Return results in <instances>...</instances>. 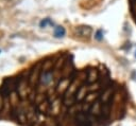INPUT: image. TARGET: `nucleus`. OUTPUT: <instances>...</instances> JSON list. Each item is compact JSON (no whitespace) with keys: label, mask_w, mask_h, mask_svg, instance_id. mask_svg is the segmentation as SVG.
<instances>
[{"label":"nucleus","mask_w":136,"mask_h":126,"mask_svg":"<svg viewBox=\"0 0 136 126\" xmlns=\"http://www.w3.org/2000/svg\"><path fill=\"white\" fill-rule=\"evenodd\" d=\"M75 33L79 37L88 38L93 34V29L89 25H78L75 29Z\"/></svg>","instance_id":"f257e3e1"},{"label":"nucleus","mask_w":136,"mask_h":126,"mask_svg":"<svg viewBox=\"0 0 136 126\" xmlns=\"http://www.w3.org/2000/svg\"><path fill=\"white\" fill-rule=\"evenodd\" d=\"M53 79V74L50 71H44L41 76V83L43 85H49Z\"/></svg>","instance_id":"f03ea898"},{"label":"nucleus","mask_w":136,"mask_h":126,"mask_svg":"<svg viewBox=\"0 0 136 126\" xmlns=\"http://www.w3.org/2000/svg\"><path fill=\"white\" fill-rule=\"evenodd\" d=\"M98 73L95 71V70H92V71H89L88 72V75H87V84H93V83H95L96 80H97V78H98Z\"/></svg>","instance_id":"7ed1b4c3"},{"label":"nucleus","mask_w":136,"mask_h":126,"mask_svg":"<svg viewBox=\"0 0 136 126\" xmlns=\"http://www.w3.org/2000/svg\"><path fill=\"white\" fill-rule=\"evenodd\" d=\"M65 29L63 28V26H57L55 29H54V37H57V38H60V37H64L65 36Z\"/></svg>","instance_id":"20e7f679"},{"label":"nucleus","mask_w":136,"mask_h":126,"mask_svg":"<svg viewBox=\"0 0 136 126\" xmlns=\"http://www.w3.org/2000/svg\"><path fill=\"white\" fill-rule=\"evenodd\" d=\"M47 24H53V22L49 19V18H46V19H43L41 22H39V26H41V28H46V26H47Z\"/></svg>","instance_id":"39448f33"},{"label":"nucleus","mask_w":136,"mask_h":126,"mask_svg":"<svg viewBox=\"0 0 136 126\" xmlns=\"http://www.w3.org/2000/svg\"><path fill=\"white\" fill-rule=\"evenodd\" d=\"M95 38H96V39H98V40H101V39L103 38V33H102V31H101V30L97 31V33L95 34Z\"/></svg>","instance_id":"423d86ee"},{"label":"nucleus","mask_w":136,"mask_h":126,"mask_svg":"<svg viewBox=\"0 0 136 126\" xmlns=\"http://www.w3.org/2000/svg\"><path fill=\"white\" fill-rule=\"evenodd\" d=\"M6 1H10V0H6Z\"/></svg>","instance_id":"0eeeda50"},{"label":"nucleus","mask_w":136,"mask_h":126,"mask_svg":"<svg viewBox=\"0 0 136 126\" xmlns=\"http://www.w3.org/2000/svg\"><path fill=\"white\" fill-rule=\"evenodd\" d=\"M0 52H1V50H0Z\"/></svg>","instance_id":"6e6552de"},{"label":"nucleus","mask_w":136,"mask_h":126,"mask_svg":"<svg viewBox=\"0 0 136 126\" xmlns=\"http://www.w3.org/2000/svg\"><path fill=\"white\" fill-rule=\"evenodd\" d=\"M135 56H136V54H135Z\"/></svg>","instance_id":"1a4fd4ad"}]
</instances>
